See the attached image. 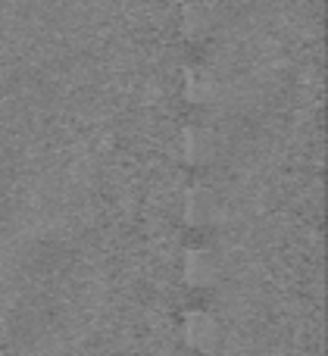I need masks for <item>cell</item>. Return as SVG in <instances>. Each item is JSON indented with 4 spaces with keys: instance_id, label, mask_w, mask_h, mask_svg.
<instances>
[{
    "instance_id": "3",
    "label": "cell",
    "mask_w": 328,
    "mask_h": 356,
    "mask_svg": "<svg viewBox=\"0 0 328 356\" xmlns=\"http://www.w3.org/2000/svg\"><path fill=\"white\" fill-rule=\"evenodd\" d=\"M181 275H185V282L191 288H210L219 275V266L206 247H191L185 253V259H181Z\"/></svg>"
},
{
    "instance_id": "1",
    "label": "cell",
    "mask_w": 328,
    "mask_h": 356,
    "mask_svg": "<svg viewBox=\"0 0 328 356\" xmlns=\"http://www.w3.org/2000/svg\"><path fill=\"white\" fill-rule=\"evenodd\" d=\"M219 213V200L206 184H191V188L181 194V219L191 228H204L216 219Z\"/></svg>"
},
{
    "instance_id": "5",
    "label": "cell",
    "mask_w": 328,
    "mask_h": 356,
    "mask_svg": "<svg viewBox=\"0 0 328 356\" xmlns=\"http://www.w3.org/2000/svg\"><path fill=\"white\" fill-rule=\"evenodd\" d=\"M179 29L185 38H191V41H200V38L210 35L213 29V13L206 3H200V0H191V3L181 6V19H179Z\"/></svg>"
},
{
    "instance_id": "6",
    "label": "cell",
    "mask_w": 328,
    "mask_h": 356,
    "mask_svg": "<svg viewBox=\"0 0 328 356\" xmlns=\"http://www.w3.org/2000/svg\"><path fill=\"white\" fill-rule=\"evenodd\" d=\"M213 97H216V79H213L206 69L191 66L185 72V100L204 106V104H210Z\"/></svg>"
},
{
    "instance_id": "2",
    "label": "cell",
    "mask_w": 328,
    "mask_h": 356,
    "mask_svg": "<svg viewBox=\"0 0 328 356\" xmlns=\"http://www.w3.org/2000/svg\"><path fill=\"white\" fill-rule=\"evenodd\" d=\"M185 341L188 347H194L197 353H213L222 341V332H219V322L213 319L204 309H194L185 319Z\"/></svg>"
},
{
    "instance_id": "4",
    "label": "cell",
    "mask_w": 328,
    "mask_h": 356,
    "mask_svg": "<svg viewBox=\"0 0 328 356\" xmlns=\"http://www.w3.org/2000/svg\"><path fill=\"white\" fill-rule=\"evenodd\" d=\"M213 156H216V141H213V135L206 129H200V125H188V129L181 131V160H185L188 166L200 169V166H206Z\"/></svg>"
}]
</instances>
